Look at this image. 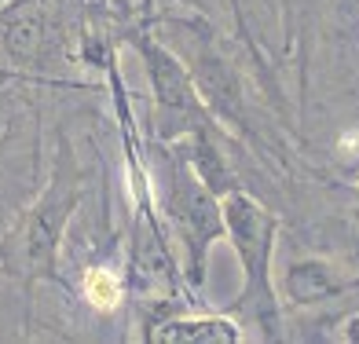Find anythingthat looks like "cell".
<instances>
[{"instance_id": "cell-9", "label": "cell", "mask_w": 359, "mask_h": 344, "mask_svg": "<svg viewBox=\"0 0 359 344\" xmlns=\"http://www.w3.org/2000/svg\"><path fill=\"white\" fill-rule=\"evenodd\" d=\"M81 297H85L95 311H118L128 297V282L121 271H114L107 264H92L81 278Z\"/></svg>"}, {"instance_id": "cell-7", "label": "cell", "mask_w": 359, "mask_h": 344, "mask_svg": "<svg viewBox=\"0 0 359 344\" xmlns=\"http://www.w3.org/2000/svg\"><path fill=\"white\" fill-rule=\"evenodd\" d=\"M52 41V22L41 0H8L0 11V52L19 67H37Z\"/></svg>"}, {"instance_id": "cell-3", "label": "cell", "mask_w": 359, "mask_h": 344, "mask_svg": "<svg viewBox=\"0 0 359 344\" xmlns=\"http://www.w3.org/2000/svg\"><path fill=\"white\" fill-rule=\"evenodd\" d=\"M161 154H165V216L172 220L176 238L184 245V282L198 289L205 282L209 249L224 238V205L194 176L176 143H165Z\"/></svg>"}, {"instance_id": "cell-1", "label": "cell", "mask_w": 359, "mask_h": 344, "mask_svg": "<svg viewBox=\"0 0 359 344\" xmlns=\"http://www.w3.org/2000/svg\"><path fill=\"white\" fill-rule=\"evenodd\" d=\"M224 205V238L242 264V293L231 315L242 326H253L260 340H283V301L275 289V242H279V216L257 202L250 191H231Z\"/></svg>"}, {"instance_id": "cell-11", "label": "cell", "mask_w": 359, "mask_h": 344, "mask_svg": "<svg viewBox=\"0 0 359 344\" xmlns=\"http://www.w3.org/2000/svg\"><path fill=\"white\" fill-rule=\"evenodd\" d=\"M0 4H8V0H0Z\"/></svg>"}, {"instance_id": "cell-2", "label": "cell", "mask_w": 359, "mask_h": 344, "mask_svg": "<svg viewBox=\"0 0 359 344\" xmlns=\"http://www.w3.org/2000/svg\"><path fill=\"white\" fill-rule=\"evenodd\" d=\"M81 194H85V172L77 165L74 146L62 139L41 198L19 220V227L8 235V242L0 245V268L22 275L26 282L70 286L59 271V253H62L67 223L74 216V209L81 205Z\"/></svg>"}, {"instance_id": "cell-4", "label": "cell", "mask_w": 359, "mask_h": 344, "mask_svg": "<svg viewBox=\"0 0 359 344\" xmlns=\"http://www.w3.org/2000/svg\"><path fill=\"white\" fill-rule=\"evenodd\" d=\"M136 52L140 62L151 81V95H154V121H158V136L172 143L180 136L194 132V128H209L217 125V118L209 113L205 99L194 88V81L165 41H158L154 34H136Z\"/></svg>"}, {"instance_id": "cell-10", "label": "cell", "mask_w": 359, "mask_h": 344, "mask_svg": "<svg viewBox=\"0 0 359 344\" xmlns=\"http://www.w3.org/2000/svg\"><path fill=\"white\" fill-rule=\"evenodd\" d=\"M341 340H352V344H359V311L345 319V326H341Z\"/></svg>"}, {"instance_id": "cell-8", "label": "cell", "mask_w": 359, "mask_h": 344, "mask_svg": "<svg viewBox=\"0 0 359 344\" xmlns=\"http://www.w3.org/2000/svg\"><path fill=\"white\" fill-rule=\"evenodd\" d=\"M147 340L158 344H238L246 330L235 315H165L147 330Z\"/></svg>"}, {"instance_id": "cell-6", "label": "cell", "mask_w": 359, "mask_h": 344, "mask_svg": "<svg viewBox=\"0 0 359 344\" xmlns=\"http://www.w3.org/2000/svg\"><path fill=\"white\" fill-rule=\"evenodd\" d=\"M275 289H279L283 308L312 311V308L334 304L341 297H348V293H355L359 275L334 264L330 256L304 253V256H290L283 264V271L275 275Z\"/></svg>"}, {"instance_id": "cell-5", "label": "cell", "mask_w": 359, "mask_h": 344, "mask_svg": "<svg viewBox=\"0 0 359 344\" xmlns=\"http://www.w3.org/2000/svg\"><path fill=\"white\" fill-rule=\"evenodd\" d=\"M187 74L194 81V88H198V95L205 99L209 113L227 125L235 136L242 139H253V125H250V110H246V95H242V77L238 70L227 62L213 41H209L205 34H198V41H194V48L187 52Z\"/></svg>"}]
</instances>
